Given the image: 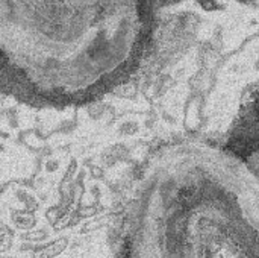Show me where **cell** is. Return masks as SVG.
<instances>
[{"instance_id": "cell-1", "label": "cell", "mask_w": 259, "mask_h": 258, "mask_svg": "<svg viewBox=\"0 0 259 258\" xmlns=\"http://www.w3.org/2000/svg\"><path fill=\"white\" fill-rule=\"evenodd\" d=\"M121 258H259V176L229 148L161 149L129 195Z\"/></svg>"}]
</instances>
